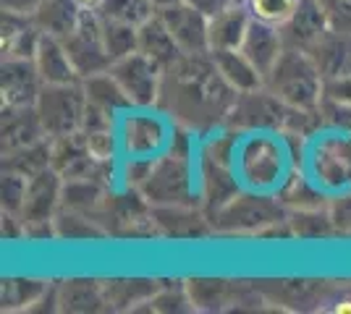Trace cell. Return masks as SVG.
Returning a JSON list of instances; mask_svg holds the SVG:
<instances>
[{
	"label": "cell",
	"mask_w": 351,
	"mask_h": 314,
	"mask_svg": "<svg viewBox=\"0 0 351 314\" xmlns=\"http://www.w3.org/2000/svg\"><path fill=\"white\" fill-rule=\"evenodd\" d=\"M244 3H247L252 18H260L267 24H276V27H283L299 5V0H244Z\"/></svg>",
	"instance_id": "d6a6232c"
},
{
	"label": "cell",
	"mask_w": 351,
	"mask_h": 314,
	"mask_svg": "<svg viewBox=\"0 0 351 314\" xmlns=\"http://www.w3.org/2000/svg\"><path fill=\"white\" fill-rule=\"evenodd\" d=\"M320 116H322V123H328L333 131H346V134H351V107L349 105L333 103V100H325V97H322Z\"/></svg>",
	"instance_id": "e575fe53"
},
{
	"label": "cell",
	"mask_w": 351,
	"mask_h": 314,
	"mask_svg": "<svg viewBox=\"0 0 351 314\" xmlns=\"http://www.w3.org/2000/svg\"><path fill=\"white\" fill-rule=\"evenodd\" d=\"M82 14H84V5L79 0H43L32 18L43 34H53L63 40L79 24Z\"/></svg>",
	"instance_id": "7402d4cb"
},
{
	"label": "cell",
	"mask_w": 351,
	"mask_h": 314,
	"mask_svg": "<svg viewBox=\"0 0 351 314\" xmlns=\"http://www.w3.org/2000/svg\"><path fill=\"white\" fill-rule=\"evenodd\" d=\"M82 84H84V92H87V103L92 105V107H97V110L108 113V116H116L118 118L121 113L132 110L129 97H126L123 90L118 87V81L113 79L110 68L103 71V74H95V76L82 79Z\"/></svg>",
	"instance_id": "cb8c5ba5"
},
{
	"label": "cell",
	"mask_w": 351,
	"mask_h": 314,
	"mask_svg": "<svg viewBox=\"0 0 351 314\" xmlns=\"http://www.w3.org/2000/svg\"><path fill=\"white\" fill-rule=\"evenodd\" d=\"M280 220L283 202L257 194H234L213 212V223L220 231H265L267 225H278Z\"/></svg>",
	"instance_id": "ba28073f"
},
{
	"label": "cell",
	"mask_w": 351,
	"mask_h": 314,
	"mask_svg": "<svg viewBox=\"0 0 351 314\" xmlns=\"http://www.w3.org/2000/svg\"><path fill=\"white\" fill-rule=\"evenodd\" d=\"M330 27L341 31H351V0H322Z\"/></svg>",
	"instance_id": "8d00e7d4"
},
{
	"label": "cell",
	"mask_w": 351,
	"mask_h": 314,
	"mask_svg": "<svg viewBox=\"0 0 351 314\" xmlns=\"http://www.w3.org/2000/svg\"><path fill=\"white\" fill-rule=\"evenodd\" d=\"M241 173L254 189L270 186L280 176V155L267 139H252L241 150Z\"/></svg>",
	"instance_id": "ffe728a7"
},
{
	"label": "cell",
	"mask_w": 351,
	"mask_h": 314,
	"mask_svg": "<svg viewBox=\"0 0 351 314\" xmlns=\"http://www.w3.org/2000/svg\"><path fill=\"white\" fill-rule=\"evenodd\" d=\"M312 181L322 192H349L351 189V134L336 131L315 142L312 150Z\"/></svg>",
	"instance_id": "52a82bcc"
},
{
	"label": "cell",
	"mask_w": 351,
	"mask_h": 314,
	"mask_svg": "<svg viewBox=\"0 0 351 314\" xmlns=\"http://www.w3.org/2000/svg\"><path fill=\"white\" fill-rule=\"evenodd\" d=\"M165 27L184 55H207L210 53V16L191 8L189 3H176L171 8L158 11Z\"/></svg>",
	"instance_id": "8fae6325"
},
{
	"label": "cell",
	"mask_w": 351,
	"mask_h": 314,
	"mask_svg": "<svg viewBox=\"0 0 351 314\" xmlns=\"http://www.w3.org/2000/svg\"><path fill=\"white\" fill-rule=\"evenodd\" d=\"M32 60L37 66V74L43 79V84H71V81H82V76L76 71V66H73L71 55H69V50H66L60 37L43 34Z\"/></svg>",
	"instance_id": "9a60e30c"
},
{
	"label": "cell",
	"mask_w": 351,
	"mask_h": 314,
	"mask_svg": "<svg viewBox=\"0 0 351 314\" xmlns=\"http://www.w3.org/2000/svg\"><path fill=\"white\" fill-rule=\"evenodd\" d=\"M236 92L223 81L215 63L207 55H181L165 68L160 107L189 129H207L228 123Z\"/></svg>",
	"instance_id": "6da1fadb"
},
{
	"label": "cell",
	"mask_w": 351,
	"mask_h": 314,
	"mask_svg": "<svg viewBox=\"0 0 351 314\" xmlns=\"http://www.w3.org/2000/svg\"><path fill=\"white\" fill-rule=\"evenodd\" d=\"M289 223L293 225V233L302 239H317V236H328L336 231L328 209H299L293 212Z\"/></svg>",
	"instance_id": "4dcf8cb0"
},
{
	"label": "cell",
	"mask_w": 351,
	"mask_h": 314,
	"mask_svg": "<svg viewBox=\"0 0 351 314\" xmlns=\"http://www.w3.org/2000/svg\"><path fill=\"white\" fill-rule=\"evenodd\" d=\"M176 3H184V0H152V5H155L158 11H162V8H171V5H176Z\"/></svg>",
	"instance_id": "60d3db41"
},
{
	"label": "cell",
	"mask_w": 351,
	"mask_h": 314,
	"mask_svg": "<svg viewBox=\"0 0 351 314\" xmlns=\"http://www.w3.org/2000/svg\"><path fill=\"white\" fill-rule=\"evenodd\" d=\"M249 24H252V14L244 0H234L220 14L210 16V27H207L210 50H239L247 37Z\"/></svg>",
	"instance_id": "ac0fdd59"
},
{
	"label": "cell",
	"mask_w": 351,
	"mask_h": 314,
	"mask_svg": "<svg viewBox=\"0 0 351 314\" xmlns=\"http://www.w3.org/2000/svg\"><path fill=\"white\" fill-rule=\"evenodd\" d=\"M328 215L333 220V228L341 233H351V194H338L330 205H328Z\"/></svg>",
	"instance_id": "d590c367"
},
{
	"label": "cell",
	"mask_w": 351,
	"mask_h": 314,
	"mask_svg": "<svg viewBox=\"0 0 351 314\" xmlns=\"http://www.w3.org/2000/svg\"><path fill=\"white\" fill-rule=\"evenodd\" d=\"M103 285L110 309H132L136 304H149L160 291V285L152 280H108Z\"/></svg>",
	"instance_id": "484cf974"
},
{
	"label": "cell",
	"mask_w": 351,
	"mask_h": 314,
	"mask_svg": "<svg viewBox=\"0 0 351 314\" xmlns=\"http://www.w3.org/2000/svg\"><path fill=\"white\" fill-rule=\"evenodd\" d=\"M210 58L215 63L223 81L239 94V92H254L265 87V76L260 68L241 53V50H210Z\"/></svg>",
	"instance_id": "d6986e66"
},
{
	"label": "cell",
	"mask_w": 351,
	"mask_h": 314,
	"mask_svg": "<svg viewBox=\"0 0 351 314\" xmlns=\"http://www.w3.org/2000/svg\"><path fill=\"white\" fill-rule=\"evenodd\" d=\"M184 3H189L191 8L202 11L205 16H215V14H220L223 8H228L234 0H184Z\"/></svg>",
	"instance_id": "ab89813d"
},
{
	"label": "cell",
	"mask_w": 351,
	"mask_h": 314,
	"mask_svg": "<svg viewBox=\"0 0 351 314\" xmlns=\"http://www.w3.org/2000/svg\"><path fill=\"white\" fill-rule=\"evenodd\" d=\"M37 116L47 139H58L82 131L87 116V92L82 81L71 84H43L37 97Z\"/></svg>",
	"instance_id": "3957f363"
},
{
	"label": "cell",
	"mask_w": 351,
	"mask_h": 314,
	"mask_svg": "<svg viewBox=\"0 0 351 314\" xmlns=\"http://www.w3.org/2000/svg\"><path fill=\"white\" fill-rule=\"evenodd\" d=\"M63 45L69 50V55H71L73 66H76L82 79L103 74L113 66L103 40L100 14L95 8H84V14L79 18V24L73 27V31L63 37Z\"/></svg>",
	"instance_id": "8992f818"
},
{
	"label": "cell",
	"mask_w": 351,
	"mask_h": 314,
	"mask_svg": "<svg viewBox=\"0 0 351 314\" xmlns=\"http://www.w3.org/2000/svg\"><path fill=\"white\" fill-rule=\"evenodd\" d=\"M45 293V283L37 280H3V309H21L40 301Z\"/></svg>",
	"instance_id": "1f68e13d"
},
{
	"label": "cell",
	"mask_w": 351,
	"mask_h": 314,
	"mask_svg": "<svg viewBox=\"0 0 351 314\" xmlns=\"http://www.w3.org/2000/svg\"><path fill=\"white\" fill-rule=\"evenodd\" d=\"M322 97L325 100H333V103L349 105L351 107V74L338 76V79H328L322 84Z\"/></svg>",
	"instance_id": "74e56055"
},
{
	"label": "cell",
	"mask_w": 351,
	"mask_h": 314,
	"mask_svg": "<svg viewBox=\"0 0 351 314\" xmlns=\"http://www.w3.org/2000/svg\"><path fill=\"white\" fill-rule=\"evenodd\" d=\"M322 84L317 66L312 63L309 53L286 47L276 60V66L265 74V90L276 94L280 103L293 110H320L322 103Z\"/></svg>",
	"instance_id": "7a4b0ae2"
},
{
	"label": "cell",
	"mask_w": 351,
	"mask_h": 314,
	"mask_svg": "<svg viewBox=\"0 0 351 314\" xmlns=\"http://www.w3.org/2000/svg\"><path fill=\"white\" fill-rule=\"evenodd\" d=\"M139 50L152 60H158L162 68L173 66L176 60L184 55L176 45V40L171 37V31H168L165 21L160 18V14L147 18L145 24L139 27Z\"/></svg>",
	"instance_id": "603a6c76"
},
{
	"label": "cell",
	"mask_w": 351,
	"mask_h": 314,
	"mask_svg": "<svg viewBox=\"0 0 351 314\" xmlns=\"http://www.w3.org/2000/svg\"><path fill=\"white\" fill-rule=\"evenodd\" d=\"M110 74L118 81V87L129 97L132 107H158L162 92V68L158 60L145 55L142 50H134L132 55L116 60L110 66Z\"/></svg>",
	"instance_id": "5b68a950"
},
{
	"label": "cell",
	"mask_w": 351,
	"mask_h": 314,
	"mask_svg": "<svg viewBox=\"0 0 351 314\" xmlns=\"http://www.w3.org/2000/svg\"><path fill=\"white\" fill-rule=\"evenodd\" d=\"M328 29H330V18H328L322 0H299L291 18L280 27V34H283L286 47H296L307 53Z\"/></svg>",
	"instance_id": "4fadbf2b"
},
{
	"label": "cell",
	"mask_w": 351,
	"mask_h": 314,
	"mask_svg": "<svg viewBox=\"0 0 351 314\" xmlns=\"http://www.w3.org/2000/svg\"><path fill=\"white\" fill-rule=\"evenodd\" d=\"M43 0H0L3 11L8 14H21V16H34V11L40 8Z\"/></svg>",
	"instance_id": "f35d334b"
},
{
	"label": "cell",
	"mask_w": 351,
	"mask_h": 314,
	"mask_svg": "<svg viewBox=\"0 0 351 314\" xmlns=\"http://www.w3.org/2000/svg\"><path fill=\"white\" fill-rule=\"evenodd\" d=\"M322 199L325 196H322L320 186L315 181L302 179V176H293L286 183V189L280 192L283 207H293V212H299V209H328V205Z\"/></svg>",
	"instance_id": "f546056e"
},
{
	"label": "cell",
	"mask_w": 351,
	"mask_h": 314,
	"mask_svg": "<svg viewBox=\"0 0 351 314\" xmlns=\"http://www.w3.org/2000/svg\"><path fill=\"white\" fill-rule=\"evenodd\" d=\"M95 11L103 18L123 21V24H132V27H142L147 18L158 14L152 0H100V5Z\"/></svg>",
	"instance_id": "f1b7e54d"
},
{
	"label": "cell",
	"mask_w": 351,
	"mask_h": 314,
	"mask_svg": "<svg viewBox=\"0 0 351 314\" xmlns=\"http://www.w3.org/2000/svg\"><path fill=\"white\" fill-rule=\"evenodd\" d=\"M3 212H11L21 218V207L27 199V189H29V179L16 173V170H3Z\"/></svg>",
	"instance_id": "836d02e7"
},
{
	"label": "cell",
	"mask_w": 351,
	"mask_h": 314,
	"mask_svg": "<svg viewBox=\"0 0 351 314\" xmlns=\"http://www.w3.org/2000/svg\"><path fill=\"white\" fill-rule=\"evenodd\" d=\"M84 142H87L89 155L97 163L110 165L121 152V134H118V123H97V126H84L82 129Z\"/></svg>",
	"instance_id": "4316f807"
},
{
	"label": "cell",
	"mask_w": 351,
	"mask_h": 314,
	"mask_svg": "<svg viewBox=\"0 0 351 314\" xmlns=\"http://www.w3.org/2000/svg\"><path fill=\"white\" fill-rule=\"evenodd\" d=\"M121 134V152L129 155V160H158L165 155L168 131L158 116L149 113V107H132L123 113L118 123Z\"/></svg>",
	"instance_id": "9c48e42d"
},
{
	"label": "cell",
	"mask_w": 351,
	"mask_h": 314,
	"mask_svg": "<svg viewBox=\"0 0 351 314\" xmlns=\"http://www.w3.org/2000/svg\"><path fill=\"white\" fill-rule=\"evenodd\" d=\"M79 3H82L84 8H97V5H100V0H79Z\"/></svg>",
	"instance_id": "b9f144b4"
},
{
	"label": "cell",
	"mask_w": 351,
	"mask_h": 314,
	"mask_svg": "<svg viewBox=\"0 0 351 314\" xmlns=\"http://www.w3.org/2000/svg\"><path fill=\"white\" fill-rule=\"evenodd\" d=\"M63 176L56 168H45L37 176L29 179L27 199L21 207V223H24V236L43 239V236H56V218L63 207Z\"/></svg>",
	"instance_id": "277c9868"
},
{
	"label": "cell",
	"mask_w": 351,
	"mask_h": 314,
	"mask_svg": "<svg viewBox=\"0 0 351 314\" xmlns=\"http://www.w3.org/2000/svg\"><path fill=\"white\" fill-rule=\"evenodd\" d=\"M307 53L325 81L351 74V31L330 27Z\"/></svg>",
	"instance_id": "5bb4252c"
},
{
	"label": "cell",
	"mask_w": 351,
	"mask_h": 314,
	"mask_svg": "<svg viewBox=\"0 0 351 314\" xmlns=\"http://www.w3.org/2000/svg\"><path fill=\"white\" fill-rule=\"evenodd\" d=\"M244 55H247L257 68L260 74H267L276 60L280 58V53L286 50V42H283V34H280V27L276 24H267V21H260V18H252L247 29V37L239 47Z\"/></svg>",
	"instance_id": "2e32d148"
},
{
	"label": "cell",
	"mask_w": 351,
	"mask_h": 314,
	"mask_svg": "<svg viewBox=\"0 0 351 314\" xmlns=\"http://www.w3.org/2000/svg\"><path fill=\"white\" fill-rule=\"evenodd\" d=\"M60 312H103L110 309L105 285L100 280H66L56 288Z\"/></svg>",
	"instance_id": "44dd1931"
},
{
	"label": "cell",
	"mask_w": 351,
	"mask_h": 314,
	"mask_svg": "<svg viewBox=\"0 0 351 314\" xmlns=\"http://www.w3.org/2000/svg\"><path fill=\"white\" fill-rule=\"evenodd\" d=\"M100 24H103L105 47H108V55L113 63L132 55L134 50H139V27L113 21V18H103V16H100Z\"/></svg>",
	"instance_id": "83f0119b"
},
{
	"label": "cell",
	"mask_w": 351,
	"mask_h": 314,
	"mask_svg": "<svg viewBox=\"0 0 351 314\" xmlns=\"http://www.w3.org/2000/svg\"><path fill=\"white\" fill-rule=\"evenodd\" d=\"M189 189L191 183H189V170H186V160L173 155V152L160 155L152 163V170H149V176L145 179V183L139 186V192L145 194V199L165 205V207L184 205Z\"/></svg>",
	"instance_id": "30bf717a"
},
{
	"label": "cell",
	"mask_w": 351,
	"mask_h": 314,
	"mask_svg": "<svg viewBox=\"0 0 351 314\" xmlns=\"http://www.w3.org/2000/svg\"><path fill=\"white\" fill-rule=\"evenodd\" d=\"M43 90V79L37 74V66L29 58H3L0 68V94L3 105L11 107H29L37 103Z\"/></svg>",
	"instance_id": "7c38bea8"
},
{
	"label": "cell",
	"mask_w": 351,
	"mask_h": 314,
	"mask_svg": "<svg viewBox=\"0 0 351 314\" xmlns=\"http://www.w3.org/2000/svg\"><path fill=\"white\" fill-rule=\"evenodd\" d=\"M43 139H47V134H45L34 105H29V107L3 105V155L37 144Z\"/></svg>",
	"instance_id": "e0dca14e"
},
{
	"label": "cell",
	"mask_w": 351,
	"mask_h": 314,
	"mask_svg": "<svg viewBox=\"0 0 351 314\" xmlns=\"http://www.w3.org/2000/svg\"><path fill=\"white\" fill-rule=\"evenodd\" d=\"M45 168H53V142L50 139L3 155V170H16L27 179L37 176Z\"/></svg>",
	"instance_id": "d4e9b609"
}]
</instances>
